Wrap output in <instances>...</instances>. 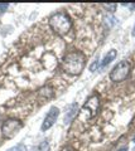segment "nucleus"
Returning a JSON list of instances; mask_svg holds the SVG:
<instances>
[{"instance_id":"f257e3e1","label":"nucleus","mask_w":135,"mask_h":151,"mask_svg":"<svg viewBox=\"0 0 135 151\" xmlns=\"http://www.w3.org/2000/svg\"><path fill=\"white\" fill-rule=\"evenodd\" d=\"M85 64H86V57L78 50L67 53L62 59V69L71 76L80 74L83 70V68H85Z\"/></svg>"},{"instance_id":"f03ea898","label":"nucleus","mask_w":135,"mask_h":151,"mask_svg":"<svg viewBox=\"0 0 135 151\" xmlns=\"http://www.w3.org/2000/svg\"><path fill=\"white\" fill-rule=\"evenodd\" d=\"M49 27L56 34L63 37L71 30V27H72L71 18L66 13H62V12L54 13L49 18Z\"/></svg>"},{"instance_id":"7ed1b4c3","label":"nucleus","mask_w":135,"mask_h":151,"mask_svg":"<svg viewBox=\"0 0 135 151\" xmlns=\"http://www.w3.org/2000/svg\"><path fill=\"white\" fill-rule=\"evenodd\" d=\"M99 107H100V98L97 94H94V96H91L85 102V105H83V107L81 108L80 113H78L80 120H82V121L91 120L92 117L96 116L97 111H99Z\"/></svg>"},{"instance_id":"20e7f679","label":"nucleus","mask_w":135,"mask_h":151,"mask_svg":"<svg viewBox=\"0 0 135 151\" xmlns=\"http://www.w3.org/2000/svg\"><path fill=\"white\" fill-rule=\"evenodd\" d=\"M130 73V63L128 60H121L110 72V79L113 82H123Z\"/></svg>"},{"instance_id":"39448f33","label":"nucleus","mask_w":135,"mask_h":151,"mask_svg":"<svg viewBox=\"0 0 135 151\" xmlns=\"http://www.w3.org/2000/svg\"><path fill=\"white\" fill-rule=\"evenodd\" d=\"M23 127V124L17 119H9L1 126V134L4 139H13Z\"/></svg>"},{"instance_id":"423d86ee","label":"nucleus","mask_w":135,"mask_h":151,"mask_svg":"<svg viewBox=\"0 0 135 151\" xmlns=\"http://www.w3.org/2000/svg\"><path fill=\"white\" fill-rule=\"evenodd\" d=\"M58 116H59V110H58V108L56 107V106L51 107V108H49V111H48V113H47V116L44 117L43 124H42V131H47V130H49L51 127L54 125V122L57 121Z\"/></svg>"},{"instance_id":"0eeeda50","label":"nucleus","mask_w":135,"mask_h":151,"mask_svg":"<svg viewBox=\"0 0 135 151\" xmlns=\"http://www.w3.org/2000/svg\"><path fill=\"white\" fill-rule=\"evenodd\" d=\"M78 113V106H77V103H72V106L71 108L66 112V116H64V124H69L73 119H74V116H76Z\"/></svg>"},{"instance_id":"6e6552de","label":"nucleus","mask_w":135,"mask_h":151,"mask_svg":"<svg viewBox=\"0 0 135 151\" xmlns=\"http://www.w3.org/2000/svg\"><path fill=\"white\" fill-rule=\"evenodd\" d=\"M116 54H118V53H116V50H115V49H111V50L109 52V53L104 57V59L101 60V63H100V68H105L108 64H110V63L113 62V60L116 58Z\"/></svg>"},{"instance_id":"1a4fd4ad","label":"nucleus","mask_w":135,"mask_h":151,"mask_svg":"<svg viewBox=\"0 0 135 151\" xmlns=\"http://www.w3.org/2000/svg\"><path fill=\"white\" fill-rule=\"evenodd\" d=\"M40 93L42 94H44L45 97H51L53 94V89H52V87H49V86H45V87H43L40 89Z\"/></svg>"},{"instance_id":"9d476101","label":"nucleus","mask_w":135,"mask_h":151,"mask_svg":"<svg viewBox=\"0 0 135 151\" xmlns=\"http://www.w3.org/2000/svg\"><path fill=\"white\" fill-rule=\"evenodd\" d=\"M38 151H49V144L47 142V141H43V142L39 145Z\"/></svg>"},{"instance_id":"9b49d317","label":"nucleus","mask_w":135,"mask_h":151,"mask_svg":"<svg viewBox=\"0 0 135 151\" xmlns=\"http://www.w3.org/2000/svg\"><path fill=\"white\" fill-rule=\"evenodd\" d=\"M8 151H25V147H24L23 144H19V145L14 146V147H12V149H9Z\"/></svg>"},{"instance_id":"f8f14e48","label":"nucleus","mask_w":135,"mask_h":151,"mask_svg":"<svg viewBox=\"0 0 135 151\" xmlns=\"http://www.w3.org/2000/svg\"><path fill=\"white\" fill-rule=\"evenodd\" d=\"M8 8H9V4H0V14H3Z\"/></svg>"},{"instance_id":"ddd939ff","label":"nucleus","mask_w":135,"mask_h":151,"mask_svg":"<svg viewBox=\"0 0 135 151\" xmlns=\"http://www.w3.org/2000/svg\"><path fill=\"white\" fill-rule=\"evenodd\" d=\"M104 6H105V8H108V9H110V12H115L116 4H111V5H110V4H109V5H108V4H105Z\"/></svg>"},{"instance_id":"4468645a","label":"nucleus","mask_w":135,"mask_h":151,"mask_svg":"<svg viewBox=\"0 0 135 151\" xmlns=\"http://www.w3.org/2000/svg\"><path fill=\"white\" fill-rule=\"evenodd\" d=\"M123 6H125V8H129V9H135V4H123Z\"/></svg>"},{"instance_id":"2eb2a0df","label":"nucleus","mask_w":135,"mask_h":151,"mask_svg":"<svg viewBox=\"0 0 135 151\" xmlns=\"http://www.w3.org/2000/svg\"><path fill=\"white\" fill-rule=\"evenodd\" d=\"M131 34H133V37H135V24H134V28H133V32H131Z\"/></svg>"},{"instance_id":"dca6fc26","label":"nucleus","mask_w":135,"mask_h":151,"mask_svg":"<svg viewBox=\"0 0 135 151\" xmlns=\"http://www.w3.org/2000/svg\"><path fill=\"white\" fill-rule=\"evenodd\" d=\"M118 151H128V147H123V149H120V150H118Z\"/></svg>"},{"instance_id":"f3484780","label":"nucleus","mask_w":135,"mask_h":151,"mask_svg":"<svg viewBox=\"0 0 135 151\" xmlns=\"http://www.w3.org/2000/svg\"><path fill=\"white\" fill-rule=\"evenodd\" d=\"M62 151H69V150H68V149H63Z\"/></svg>"},{"instance_id":"a211bd4d","label":"nucleus","mask_w":135,"mask_h":151,"mask_svg":"<svg viewBox=\"0 0 135 151\" xmlns=\"http://www.w3.org/2000/svg\"><path fill=\"white\" fill-rule=\"evenodd\" d=\"M134 79H135V68H134Z\"/></svg>"},{"instance_id":"6ab92c4d","label":"nucleus","mask_w":135,"mask_h":151,"mask_svg":"<svg viewBox=\"0 0 135 151\" xmlns=\"http://www.w3.org/2000/svg\"><path fill=\"white\" fill-rule=\"evenodd\" d=\"M133 141H134V142H135V136H134V139H133Z\"/></svg>"}]
</instances>
